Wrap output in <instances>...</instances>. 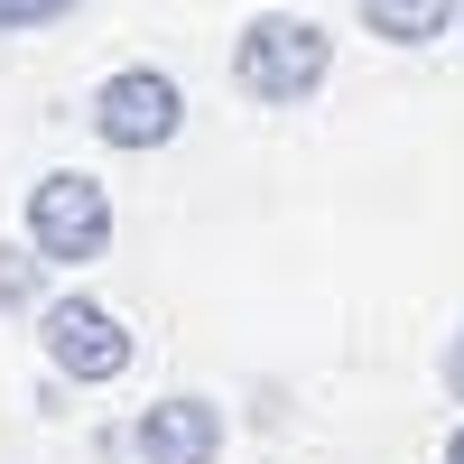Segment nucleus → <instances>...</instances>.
I'll return each mask as SVG.
<instances>
[{"mask_svg": "<svg viewBox=\"0 0 464 464\" xmlns=\"http://www.w3.org/2000/svg\"><path fill=\"white\" fill-rule=\"evenodd\" d=\"M130 455H140V464H223V409L196 400V391L140 409V418H130Z\"/></svg>", "mask_w": 464, "mask_h": 464, "instance_id": "nucleus-5", "label": "nucleus"}, {"mask_svg": "<svg viewBox=\"0 0 464 464\" xmlns=\"http://www.w3.org/2000/svg\"><path fill=\"white\" fill-rule=\"evenodd\" d=\"M372 37H391V47H428V37L455 19V0H362Z\"/></svg>", "mask_w": 464, "mask_h": 464, "instance_id": "nucleus-7", "label": "nucleus"}, {"mask_svg": "<svg viewBox=\"0 0 464 464\" xmlns=\"http://www.w3.org/2000/svg\"><path fill=\"white\" fill-rule=\"evenodd\" d=\"M65 10H84V0H0V37H19V28H47Z\"/></svg>", "mask_w": 464, "mask_h": 464, "instance_id": "nucleus-8", "label": "nucleus"}, {"mask_svg": "<svg viewBox=\"0 0 464 464\" xmlns=\"http://www.w3.org/2000/svg\"><path fill=\"white\" fill-rule=\"evenodd\" d=\"M446 400L464 409V334H446Z\"/></svg>", "mask_w": 464, "mask_h": 464, "instance_id": "nucleus-9", "label": "nucleus"}, {"mask_svg": "<svg viewBox=\"0 0 464 464\" xmlns=\"http://www.w3.org/2000/svg\"><path fill=\"white\" fill-rule=\"evenodd\" d=\"M446 464H464V428H455V437H446Z\"/></svg>", "mask_w": 464, "mask_h": 464, "instance_id": "nucleus-10", "label": "nucleus"}, {"mask_svg": "<svg viewBox=\"0 0 464 464\" xmlns=\"http://www.w3.org/2000/svg\"><path fill=\"white\" fill-rule=\"evenodd\" d=\"M177 121H186V93H177V74H159V65H121V74L93 84L102 149H168Z\"/></svg>", "mask_w": 464, "mask_h": 464, "instance_id": "nucleus-4", "label": "nucleus"}, {"mask_svg": "<svg viewBox=\"0 0 464 464\" xmlns=\"http://www.w3.org/2000/svg\"><path fill=\"white\" fill-rule=\"evenodd\" d=\"M37 353H47V362L74 381V391H102V381H121V372H130V325L111 316L102 297L65 288V297L37 306Z\"/></svg>", "mask_w": 464, "mask_h": 464, "instance_id": "nucleus-2", "label": "nucleus"}, {"mask_svg": "<svg viewBox=\"0 0 464 464\" xmlns=\"http://www.w3.org/2000/svg\"><path fill=\"white\" fill-rule=\"evenodd\" d=\"M47 251L37 242H0V316H37L47 306Z\"/></svg>", "mask_w": 464, "mask_h": 464, "instance_id": "nucleus-6", "label": "nucleus"}, {"mask_svg": "<svg viewBox=\"0 0 464 464\" xmlns=\"http://www.w3.org/2000/svg\"><path fill=\"white\" fill-rule=\"evenodd\" d=\"M334 74V37L316 19H297V10H260L242 28V47H232V84H242L251 102H306Z\"/></svg>", "mask_w": 464, "mask_h": 464, "instance_id": "nucleus-1", "label": "nucleus"}, {"mask_svg": "<svg viewBox=\"0 0 464 464\" xmlns=\"http://www.w3.org/2000/svg\"><path fill=\"white\" fill-rule=\"evenodd\" d=\"M28 242L47 251L56 269H84L111 251V196H102V177L84 168H47L28 186Z\"/></svg>", "mask_w": 464, "mask_h": 464, "instance_id": "nucleus-3", "label": "nucleus"}]
</instances>
